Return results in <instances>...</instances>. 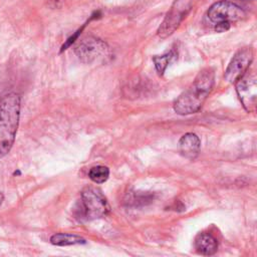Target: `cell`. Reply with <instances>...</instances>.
<instances>
[{"mask_svg":"<svg viewBox=\"0 0 257 257\" xmlns=\"http://www.w3.org/2000/svg\"><path fill=\"white\" fill-rule=\"evenodd\" d=\"M211 22L218 24L221 22H234L242 19L245 16L244 10L230 1H219L214 3L207 12Z\"/></svg>","mask_w":257,"mask_h":257,"instance_id":"8992f818","label":"cell"},{"mask_svg":"<svg viewBox=\"0 0 257 257\" xmlns=\"http://www.w3.org/2000/svg\"><path fill=\"white\" fill-rule=\"evenodd\" d=\"M108 176H109V170L105 166L92 167L88 173L89 179L96 184L104 183L108 179Z\"/></svg>","mask_w":257,"mask_h":257,"instance_id":"4fadbf2b","label":"cell"},{"mask_svg":"<svg viewBox=\"0 0 257 257\" xmlns=\"http://www.w3.org/2000/svg\"><path fill=\"white\" fill-rule=\"evenodd\" d=\"M201 141L196 134L187 133L179 141L180 153L187 159H195L200 151Z\"/></svg>","mask_w":257,"mask_h":257,"instance_id":"9c48e42d","label":"cell"},{"mask_svg":"<svg viewBox=\"0 0 257 257\" xmlns=\"http://www.w3.org/2000/svg\"><path fill=\"white\" fill-rule=\"evenodd\" d=\"M81 205L87 220L104 217L110 210L109 204L102 192L94 187H86L82 190Z\"/></svg>","mask_w":257,"mask_h":257,"instance_id":"3957f363","label":"cell"},{"mask_svg":"<svg viewBox=\"0 0 257 257\" xmlns=\"http://www.w3.org/2000/svg\"><path fill=\"white\" fill-rule=\"evenodd\" d=\"M253 49L251 47H243L239 49L228 64L224 77L230 83H235L249 69L253 60Z\"/></svg>","mask_w":257,"mask_h":257,"instance_id":"52a82bcc","label":"cell"},{"mask_svg":"<svg viewBox=\"0 0 257 257\" xmlns=\"http://www.w3.org/2000/svg\"><path fill=\"white\" fill-rule=\"evenodd\" d=\"M77 57L85 63H93L97 61H105L110 55L108 46L102 40L87 36L79 40L74 48Z\"/></svg>","mask_w":257,"mask_h":257,"instance_id":"277c9868","label":"cell"},{"mask_svg":"<svg viewBox=\"0 0 257 257\" xmlns=\"http://www.w3.org/2000/svg\"><path fill=\"white\" fill-rule=\"evenodd\" d=\"M195 248L201 255L210 256L217 252V239L210 233H200L195 239Z\"/></svg>","mask_w":257,"mask_h":257,"instance_id":"30bf717a","label":"cell"},{"mask_svg":"<svg viewBox=\"0 0 257 257\" xmlns=\"http://www.w3.org/2000/svg\"><path fill=\"white\" fill-rule=\"evenodd\" d=\"M254 72L247 71L236 82V90L240 101L245 109L249 112H253L256 109L257 101V81Z\"/></svg>","mask_w":257,"mask_h":257,"instance_id":"ba28073f","label":"cell"},{"mask_svg":"<svg viewBox=\"0 0 257 257\" xmlns=\"http://www.w3.org/2000/svg\"><path fill=\"white\" fill-rule=\"evenodd\" d=\"M230 25H231V23H229V22H221V23L216 24L215 30L218 32H224L230 28Z\"/></svg>","mask_w":257,"mask_h":257,"instance_id":"5bb4252c","label":"cell"},{"mask_svg":"<svg viewBox=\"0 0 257 257\" xmlns=\"http://www.w3.org/2000/svg\"><path fill=\"white\" fill-rule=\"evenodd\" d=\"M20 116V96L9 93L0 100V158L6 156L15 141Z\"/></svg>","mask_w":257,"mask_h":257,"instance_id":"7a4b0ae2","label":"cell"},{"mask_svg":"<svg viewBox=\"0 0 257 257\" xmlns=\"http://www.w3.org/2000/svg\"><path fill=\"white\" fill-rule=\"evenodd\" d=\"M3 201H4V196H3V194L0 192V207H1L2 203H3Z\"/></svg>","mask_w":257,"mask_h":257,"instance_id":"9a60e30c","label":"cell"},{"mask_svg":"<svg viewBox=\"0 0 257 257\" xmlns=\"http://www.w3.org/2000/svg\"><path fill=\"white\" fill-rule=\"evenodd\" d=\"M190 9V0H175L157 31L158 36L161 38H167L172 35L178 29Z\"/></svg>","mask_w":257,"mask_h":257,"instance_id":"5b68a950","label":"cell"},{"mask_svg":"<svg viewBox=\"0 0 257 257\" xmlns=\"http://www.w3.org/2000/svg\"><path fill=\"white\" fill-rule=\"evenodd\" d=\"M177 56V53L174 50H171L170 52L163 54V55H157L153 57V61L155 63L156 69L159 72L160 75H163L167 66L170 64L171 61H173Z\"/></svg>","mask_w":257,"mask_h":257,"instance_id":"7c38bea8","label":"cell"},{"mask_svg":"<svg viewBox=\"0 0 257 257\" xmlns=\"http://www.w3.org/2000/svg\"><path fill=\"white\" fill-rule=\"evenodd\" d=\"M215 81L214 70L210 67L202 69L191 85L183 91L174 103V110L181 115L198 112L211 93Z\"/></svg>","mask_w":257,"mask_h":257,"instance_id":"6da1fadb","label":"cell"},{"mask_svg":"<svg viewBox=\"0 0 257 257\" xmlns=\"http://www.w3.org/2000/svg\"><path fill=\"white\" fill-rule=\"evenodd\" d=\"M50 242L56 246H69L77 244H85L86 241L80 236L68 233H57L51 236Z\"/></svg>","mask_w":257,"mask_h":257,"instance_id":"8fae6325","label":"cell"}]
</instances>
